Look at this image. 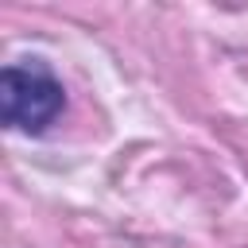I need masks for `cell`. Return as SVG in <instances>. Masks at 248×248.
<instances>
[{
  "mask_svg": "<svg viewBox=\"0 0 248 248\" xmlns=\"http://www.w3.org/2000/svg\"><path fill=\"white\" fill-rule=\"evenodd\" d=\"M66 105L62 81L35 58L27 66H4L0 74V116L16 132H43Z\"/></svg>",
  "mask_w": 248,
  "mask_h": 248,
  "instance_id": "obj_1",
  "label": "cell"
}]
</instances>
